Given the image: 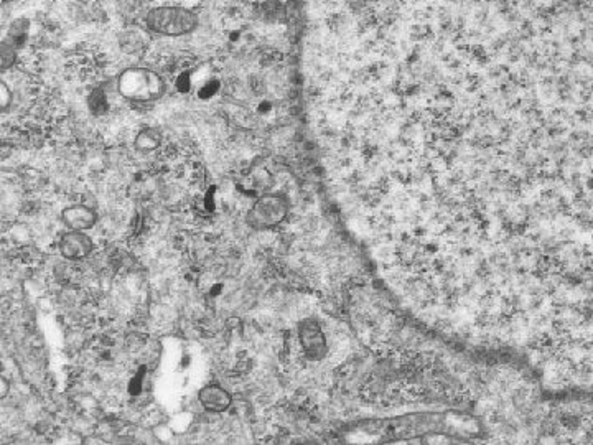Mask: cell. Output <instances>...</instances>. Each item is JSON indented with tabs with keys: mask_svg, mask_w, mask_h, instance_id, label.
<instances>
[{
	"mask_svg": "<svg viewBox=\"0 0 593 445\" xmlns=\"http://www.w3.org/2000/svg\"><path fill=\"white\" fill-rule=\"evenodd\" d=\"M58 249L63 259L71 260V263H79V260L88 259L94 251V241L88 235V231H74L70 229L60 237Z\"/></svg>",
	"mask_w": 593,
	"mask_h": 445,
	"instance_id": "obj_5",
	"label": "cell"
},
{
	"mask_svg": "<svg viewBox=\"0 0 593 445\" xmlns=\"http://www.w3.org/2000/svg\"><path fill=\"white\" fill-rule=\"evenodd\" d=\"M219 89V83L218 81H213V83H211V81H208V83L205 84L203 88L200 89V97H209V96H213L214 93H216Z\"/></svg>",
	"mask_w": 593,
	"mask_h": 445,
	"instance_id": "obj_11",
	"label": "cell"
},
{
	"mask_svg": "<svg viewBox=\"0 0 593 445\" xmlns=\"http://www.w3.org/2000/svg\"><path fill=\"white\" fill-rule=\"evenodd\" d=\"M289 214V200L282 193H264L247 211L246 221L254 229H271Z\"/></svg>",
	"mask_w": 593,
	"mask_h": 445,
	"instance_id": "obj_3",
	"label": "cell"
},
{
	"mask_svg": "<svg viewBox=\"0 0 593 445\" xmlns=\"http://www.w3.org/2000/svg\"><path fill=\"white\" fill-rule=\"evenodd\" d=\"M148 30L165 37H182L198 26L196 13L185 7H157L145 17Z\"/></svg>",
	"mask_w": 593,
	"mask_h": 445,
	"instance_id": "obj_2",
	"label": "cell"
},
{
	"mask_svg": "<svg viewBox=\"0 0 593 445\" xmlns=\"http://www.w3.org/2000/svg\"><path fill=\"white\" fill-rule=\"evenodd\" d=\"M165 81L148 68H127L118 79V91L130 102H154L165 94Z\"/></svg>",
	"mask_w": 593,
	"mask_h": 445,
	"instance_id": "obj_1",
	"label": "cell"
},
{
	"mask_svg": "<svg viewBox=\"0 0 593 445\" xmlns=\"http://www.w3.org/2000/svg\"><path fill=\"white\" fill-rule=\"evenodd\" d=\"M161 146V136L157 129H143L137 134L136 147L142 152H154Z\"/></svg>",
	"mask_w": 593,
	"mask_h": 445,
	"instance_id": "obj_9",
	"label": "cell"
},
{
	"mask_svg": "<svg viewBox=\"0 0 593 445\" xmlns=\"http://www.w3.org/2000/svg\"><path fill=\"white\" fill-rule=\"evenodd\" d=\"M61 221L68 229L74 231H89L99 221L97 213L86 205H70L61 211Z\"/></svg>",
	"mask_w": 593,
	"mask_h": 445,
	"instance_id": "obj_7",
	"label": "cell"
},
{
	"mask_svg": "<svg viewBox=\"0 0 593 445\" xmlns=\"http://www.w3.org/2000/svg\"><path fill=\"white\" fill-rule=\"evenodd\" d=\"M88 106H89V111H91L94 116L106 114L107 109H109V102H107L106 93L102 91L101 88L93 89L88 96Z\"/></svg>",
	"mask_w": 593,
	"mask_h": 445,
	"instance_id": "obj_10",
	"label": "cell"
},
{
	"mask_svg": "<svg viewBox=\"0 0 593 445\" xmlns=\"http://www.w3.org/2000/svg\"><path fill=\"white\" fill-rule=\"evenodd\" d=\"M296 341H299L300 352L310 361H322L328 354L326 336L323 334L320 323L313 318H305L299 323Z\"/></svg>",
	"mask_w": 593,
	"mask_h": 445,
	"instance_id": "obj_4",
	"label": "cell"
},
{
	"mask_svg": "<svg viewBox=\"0 0 593 445\" xmlns=\"http://www.w3.org/2000/svg\"><path fill=\"white\" fill-rule=\"evenodd\" d=\"M7 393H8V381L6 380V377H3V380H2V393H0V396H2V398H7Z\"/></svg>",
	"mask_w": 593,
	"mask_h": 445,
	"instance_id": "obj_13",
	"label": "cell"
},
{
	"mask_svg": "<svg viewBox=\"0 0 593 445\" xmlns=\"http://www.w3.org/2000/svg\"><path fill=\"white\" fill-rule=\"evenodd\" d=\"M147 35L141 29H129L120 35V47L127 53H137L145 48Z\"/></svg>",
	"mask_w": 593,
	"mask_h": 445,
	"instance_id": "obj_8",
	"label": "cell"
},
{
	"mask_svg": "<svg viewBox=\"0 0 593 445\" xmlns=\"http://www.w3.org/2000/svg\"><path fill=\"white\" fill-rule=\"evenodd\" d=\"M0 94H2V99H0V106H2V109H7L8 106H10V99H12V93L10 89H8L6 81H2V86H0Z\"/></svg>",
	"mask_w": 593,
	"mask_h": 445,
	"instance_id": "obj_12",
	"label": "cell"
},
{
	"mask_svg": "<svg viewBox=\"0 0 593 445\" xmlns=\"http://www.w3.org/2000/svg\"><path fill=\"white\" fill-rule=\"evenodd\" d=\"M198 401L208 412L213 414H223L232 404V396L221 384L209 383L203 386L198 393Z\"/></svg>",
	"mask_w": 593,
	"mask_h": 445,
	"instance_id": "obj_6",
	"label": "cell"
}]
</instances>
